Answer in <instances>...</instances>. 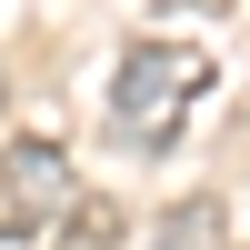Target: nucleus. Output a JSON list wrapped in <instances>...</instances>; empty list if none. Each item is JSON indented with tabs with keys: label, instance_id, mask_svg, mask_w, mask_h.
Segmentation results:
<instances>
[{
	"label": "nucleus",
	"instance_id": "f257e3e1",
	"mask_svg": "<svg viewBox=\"0 0 250 250\" xmlns=\"http://www.w3.org/2000/svg\"><path fill=\"white\" fill-rule=\"evenodd\" d=\"M210 80H220V60L200 40H140V50H120V70H110V140L140 150V160L180 150V130L210 100Z\"/></svg>",
	"mask_w": 250,
	"mask_h": 250
},
{
	"label": "nucleus",
	"instance_id": "f03ea898",
	"mask_svg": "<svg viewBox=\"0 0 250 250\" xmlns=\"http://www.w3.org/2000/svg\"><path fill=\"white\" fill-rule=\"evenodd\" d=\"M80 210V180L50 140H10L0 150V250H50Z\"/></svg>",
	"mask_w": 250,
	"mask_h": 250
},
{
	"label": "nucleus",
	"instance_id": "7ed1b4c3",
	"mask_svg": "<svg viewBox=\"0 0 250 250\" xmlns=\"http://www.w3.org/2000/svg\"><path fill=\"white\" fill-rule=\"evenodd\" d=\"M150 250H230V220H220V200H170V210L150 220Z\"/></svg>",
	"mask_w": 250,
	"mask_h": 250
},
{
	"label": "nucleus",
	"instance_id": "20e7f679",
	"mask_svg": "<svg viewBox=\"0 0 250 250\" xmlns=\"http://www.w3.org/2000/svg\"><path fill=\"white\" fill-rule=\"evenodd\" d=\"M0 100H10V70H0Z\"/></svg>",
	"mask_w": 250,
	"mask_h": 250
}]
</instances>
